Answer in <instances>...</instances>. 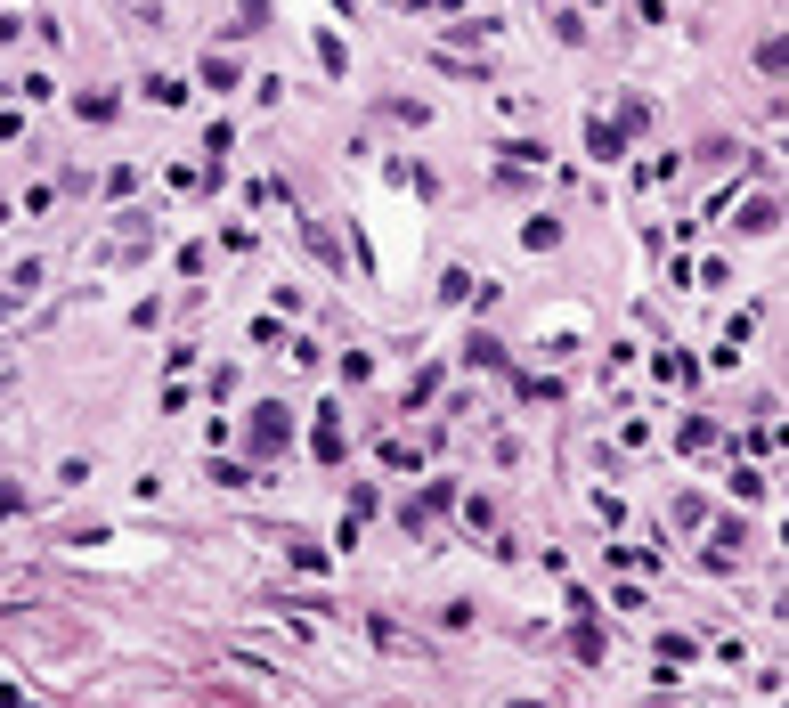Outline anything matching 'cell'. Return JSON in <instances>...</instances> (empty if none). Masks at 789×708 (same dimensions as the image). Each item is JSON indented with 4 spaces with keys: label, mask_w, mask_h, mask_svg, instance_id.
Returning a JSON list of instances; mask_svg holds the SVG:
<instances>
[{
    "label": "cell",
    "mask_w": 789,
    "mask_h": 708,
    "mask_svg": "<svg viewBox=\"0 0 789 708\" xmlns=\"http://www.w3.org/2000/svg\"><path fill=\"white\" fill-rule=\"evenodd\" d=\"M253 432H261V448H277V440H285V407H261V424H253Z\"/></svg>",
    "instance_id": "cell-1"
}]
</instances>
